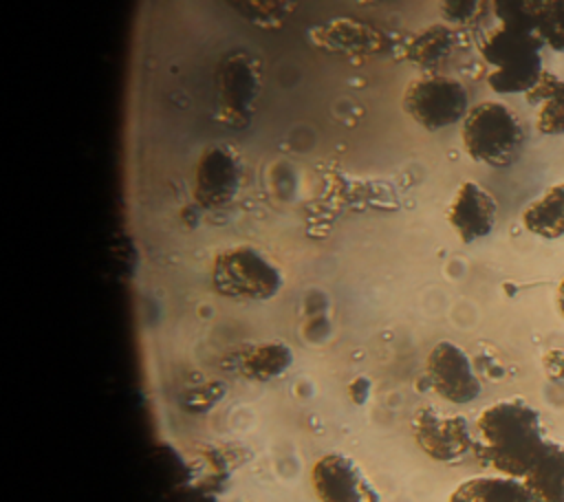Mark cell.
I'll list each match as a JSON object with an SVG mask.
<instances>
[{
	"instance_id": "5b68a950",
	"label": "cell",
	"mask_w": 564,
	"mask_h": 502,
	"mask_svg": "<svg viewBox=\"0 0 564 502\" xmlns=\"http://www.w3.org/2000/svg\"><path fill=\"white\" fill-rule=\"evenodd\" d=\"M403 110L419 128L438 132L465 119L469 110V95L456 77L423 73L405 86Z\"/></svg>"
},
{
	"instance_id": "2e32d148",
	"label": "cell",
	"mask_w": 564,
	"mask_h": 502,
	"mask_svg": "<svg viewBox=\"0 0 564 502\" xmlns=\"http://www.w3.org/2000/svg\"><path fill=\"white\" fill-rule=\"evenodd\" d=\"M449 502H529V493L518 478L478 476L460 482L449 495Z\"/></svg>"
},
{
	"instance_id": "ffe728a7",
	"label": "cell",
	"mask_w": 564,
	"mask_h": 502,
	"mask_svg": "<svg viewBox=\"0 0 564 502\" xmlns=\"http://www.w3.org/2000/svg\"><path fill=\"white\" fill-rule=\"evenodd\" d=\"M533 31L544 46L564 53V0H538Z\"/></svg>"
},
{
	"instance_id": "3957f363",
	"label": "cell",
	"mask_w": 564,
	"mask_h": 502,
	"mask_svg": "<svg viewBox=\"0 0 564 502\" xmlns=\"http://www.w3.org/2000/svg\"><path fill=\"white\" fill-rule=\"evenodd\" d=\"M460 139L467 156L489 167H507L518 161L524 130L518 114L500 101L471 106L460 121Z\"/></svg>"
},
{
	"instance_id": "7c38bea8",
	"label": "cell",
	"mask_w": 564,
	"mask_h": 502,
	"mask_svg": "<svg viewBox=\"0 0 564 502\" xmlns=\"http://www.w3.org/2000/svg\"><path fill=\"white\" fill-rule=\"evenodd\" d=\"M414 434L423 451L443 462L463 458L474 445L469 423L463 416H438L436 412H423L416 421Z\"/></svg>"
},
{
	"instance_id": "4fadbf2b",
	"label": "cell",
	"mask_w": 564,
	"mask_h": 502,
	"mask_svg": "<svg viewBox=\"0 0 564 502\" xmlns=\"http://www.w3.org/2000/svg\"><path fill=\"white\" fill-rule=\"evenodd\" d=\"M522 482L529 502H564V445L549 440Z\"/></svg>"
},
{
	"instance_id": "9a60e30c",
	"label": "cell",
	"mask_w": 564,
	"mask_h": 502,
	"mask_svg": "<svg viewBox=\"0 0 564 502\" xmlns=\"http://www.w3.org/2000/svg\"><path fill=\"white\" fill-rule=\"evenodd\" d=\"M527 101L535 106V128L542 134H564V81L557 75L544 70Z\"/></svg>"
},
{
	"instance_id": "d6986e66",
	"label": "cell",
	"mask_w": 564,
	"mask_h": 502,
	"mask_svg": "<svg viewBox=\"0 0 564 502\" xmlns=\"http://www.w3.org/2000/svg\"><path fill=\"white\" fill-rule=\"evenodd\" d=\"M289 363H291V352L286 346L260 343L245 354L242 368H245L247 376H251L256 381H264V379H273L280 372H284L289 368Z\"/></svg>"
},
{
	"instance_id": "7a4b0ae2",
	"label": "cell",
	"mask_w": 564,
	"mask_h": 502,
	"mask_svg": "<svg viewBox=\"0 0 564 502\" xmlns=\"http://www.w3.org/2000/svg\"><path fill=\"white\" fill-rule=\"evenodd\" d=\"M544 44L533 31H520L509 26H494L480 40V55L491 66L487 84L498 95L529 92L542 77V51Z\"/></svg>"
},
{
	"instance_id": "ba28073f",
	"label": "cell",
	"mask_w": 564,
	"mask_h": 502,
	"mask_svg": "<svg viewBox=\"0 0 564 502\" xmlns=\"http://www.w3.org/2000/svg\"><path fill=\"white\" fill-rule=\"evenodd\" d=\"M425 374L434 392L449 403H469L480 392L469 357L452 341H441L430 350Z\"/></svg>"
},
{
	"instance_id": "8fae6325",
	"label": "cell",
	"mask_w": 564,
	"mask_h": 502,
	"mask_svg": "<svg viewBox=\"0 0 564 502\" xmlns=\"http://www.w3.org/2000/svg\"><path fill=\"white\" fill-rule=\"evenodd\" d=\"M447 222L465 244L489 236L496 225L494 196L474 181L460 183L447 207Z\"/></svg>"
},
{
	"instance_id": "7402d4cb",
	"label": "cell",
	"mask_w": 564,
	"mask_h": 502,
	"mask_svg": "<svg viewBox=\"0 0 564 502\" xmlns=\"http://www.w3.org/2000/svg\"><path fill=\"white\" fill-rule=\"evenodd\" d=\"M485 2L487 0H438V9L447 24L465 26L480 15Z\"/></svg>"
},
{
	"instance_id": "30bf717a",
	"label": "cell",
	"mask_w": 564,
	"mask_h": 502,
	"mask_svg": "<svg viewBox=\"0 0 564 502\" xmlns=\"http://www.w3.org/2000/svg\"><path fill=\"white\" fill-rule=\"evenodd\" d=\"M311 484L322 502H377L359 467L339 454H326L313 465Z\"/></svg>"
},
{
	"instance_id": "277c9868",
	"label": "cell",
	"mask_w": 564,
	"mask_h": 502,
	"mask_svg": "<svg viewBox=\"0 0 564 502\" xmlns=\"http://www.w3.org/2000/svg\"><path fill=\"white\" fill-rule=\"evenodd\" d=\"M212 286L229 299L264 302L282 288V273L258 249L236 244L214 255Z\"/></svg>"
},
{
	"instance_id": "e0dca14e",
	"label": "cell",
	"mask_w": 564,
	"mask_h": 502,
	"mask_svg": "<svg viewBox=\"0 0 564 502\" xmlns=\"http://www.w3.org/2000/svg\"><path fill=\"white\" fill-rule=\"evenodd\" d=\"M522 225L546 240L564 236V183L549 187L522 211Z\"/></svg>"
},
{
	"instance_id": "44dd1931",
	"label": "cell",
	"mask_w": 564,
	"mask_h": 502,
	"mask_svg": "<svg viewBox=\"0 0 564 502\" xmlns=\"http://www.w3.org/2000/svg\"><path fill=\"white\" fill-rule=\"evenodd\" d=\"M535 2L538 0H489L491 13L498 20V24L520 31H533Z\"/></svg>"
},
{
	"instance_id": "6da1fadb",
	"label": "cell",
	"mask_w": 564,
	"mask_h": 502,
	"mask_svg": "<svg viewBox=\"0 0 564 502\" xmlns=\"http://www.w3.org/2000/svg\"><path fill=\"white\" fill-rule=\"evenodd\" d=\"M540 412L509 399L480 412L476 421V449L498 471L522 478L546 447Z\"/></svg>"
},
{
	"instance_id": "5bb4252c",
	"label": "cell",
	"mask_w": 564,
	"mask_h": 502,
	"mask_svg": "<svg viewBox=\"0 0 564 502\" xmlns=\"http://www.w3.org/2000/svg\"><path fill=\"white\" fill-rule=\"evenodd\" d=\"M456 40L458 35L452 24H430L408 40V44L403 46V55L408 62L416 64L425 73H436L452 57Z\"/></svg>"
},
{
	"instance_id": "603a6c76",
	"label": "cell",
	"mask_w": 564,
	"mask_h": 502,
	"mask_svg": "<svg viewBox=\"0 0 564 502\" xmlns=\"http://www.w3.org/2000/svg\"><path fill=\"white\" fill-rule=\"evenodd\" d=\"M557 306H560V313L564 317V280L560 282V288H557Z\"/></svg>"
},
{
	"instance_id": "ac0fdd59",
	"label": "cell",
	"mask_w": 564,
	"mask_h": 502,
	"mask_svg": "<svg viewBox=\"0 0 564 502\" xmlns=\"http://www.w3.org/2000/svg\"><path fill=\"white\" fill-rule=\"evenodd\" d=\"M227 4L251 24L275 29L295 11L297 0H227Z\"/></svg>"
},
{
	"instance_id": "8992f818",
	"label": "cell",
	"mask_w": 564,
	"mask_h": 502,
	"mask_svg": "<svg viewBox=\"0 0 564 502\" xmlns=\"http://www.w3.org/2000/svg\"><path fill=\"white\" fill-rule=\"evenodd\" d=\"M216 110L214 117L234 130L249 126L260 95V64L247 51L227 53L214 75Z\"/></svg>"
},
{
	"instance_id": "9c48e42d",
	"label": "cell",
	"mask_w": 564,
	"mask_h": 502,
	"mask_svg": "<svg viewBox=\"0 0 564 502\" xmlns=\"http://www.w3.org/2000/svg\"><path fill=\"white\" fill-rule=\"evenodd\" d=\"M308 35L311 42L326 53L346 57H375L386 55L392 48V40L386 31L352 18L328 20L319 26H313Z\"/></svg>"
},
{
	"instance_id": "52a82bcc",
	"label": "cell",
	"mask_w": 564,
	"mask_h": 502,
	"mask_svg": "<svg viewBox=\"0 0 564 502\" xmlns=\"http://www.w3.org/2000/svg\"><path fill=\"white\" fill-rule=\"evenodd\" d=\"M238 156L223 145L205 148L194 165V200L203 209H220L229 205L240 189Z\"/></svg>"
}]
</instances>
